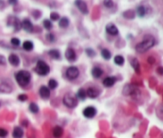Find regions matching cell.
<instances>
[{"instance_id":"1f68e13d","label":"cell","mask_w":163,"mask_h":138,"mask_svg":"<svg viewBox=\"0 0 163 138\" xmlns=\"http://www.w3.org/2000/svg\"><path fill=\"white\" fill-rule=\"evenodd\" d=\"M85 53L89 57V58H93V57H95L96 55V53L95 52V50L92 49V48H87L86 50H85Z\"/></svg>"},{"instance_id":"4dcf8cb0","label":"cell","mask_w":163,"mask_h":138,"mask_svg":"<svg viewBox=\"0 0 163 138\" xmlns=\"http://www.w3.org/2000/svg\"><path fill=\"white\" fill-rule=\"evenodd\" d=\"M43 26L45 28L48 30V31H50L51 29L52 28V22L49 20V19H45L43 21Z\"/></svg>"},{"instance_id":"277c9868","label":"cell","mask_w":163,"mask_h":138,"mask_svg":"<svg viewBox=\"0 0 163 138\" xmlns=\"http://www.w3.org/2000/svg\"><path fill=\"white\" fill-rule=\"evenodd\" d=\"M34 71L37 73L38 75L46 76L47 74H49L50 68L46 62H44L42 60H38L37 65L34 68Z\"/></svg>"},{"instance_id":"8992f818","label":"cell","mask_w":163,"mask_h":138,"mask_svg":"<svg viewBox=\"0 0 163 138\" xmlns=\"http://www.w3.org/2000/svg\"><path fill=\"white\" fill-rule=\"evenodd\" d=\"M7 25L13 26L15 29V31H19V30L22 28L20 20L15 16H10L8 21H7Z\"/></svg>"},{"instance_id":"484cf974","label":"cell","mask_w":163,"mask_h":138,"mask_svg":"<svg viewBox=\"0 0 163 138\" xmlns=\"http://www.w3.org/2000/svg\"><path fill=\"white\" fill-rule=\"evenodd\" d=\"M131 65L132 66V67L135 69L136 73H139V69H140V66H139V62L137 58H133L131 61Z\"/></svg>"},{"instance_id":"603a6c76","label":"cell","mask_w":163,"mask_h":138,"mask_svg":"<svg viewBox=\"0 0 163 138\" xmlns=\"http://www.w3.org/2000/svg\"><path fill=\"white\" fill-rule=\"evenodd\" d=\"M22 47L26 51H31L34 49V43L31 41H25L22 44Z\"/></svg>"},{"instance_id":"d6986e66","label":"cell","mask_w":163,"mask_h":138,"mask_svg":"<svg viewBox=\"0 0 163 138\" xmlns=\"http://www.w3.org/2000/svg\"><path fill=\"white\" fill-rule=\"evenodd\" d=\"M63 132H64V130L62 129L61 126H57L53 128V130H52V135L55 138H60L61 137V136L63 135Z\"/></svg>"},{"instance_id":"ac0fdd59","label":"cell","mask_w":163,"mask_h":138,"mask_svg":"<svg viewBox=\"0 0 163 138\" xmlns=\"http://www.w3.org/2000/svg\"><path fill=\"white\" fill-rule=\"evenodd\" d=\"M23 129L19 127V126H16L15 127V129L13 130L12 132V136L14 138H22L23 137Z\"/></svg>"},{"instance_id":"6da1fadb","label":"cell","mask_w":163,"mask_h":138,"mask_svg":"<svg viewBox=\"0 0 163 138\" xmlns=\"http://www.w3.org/2000/svg\"><path fill=\"white\" fill-rule=\"evenodd\" d=\"M155 44V38L151 35H146L143 37L142 41L136 45L135 50L139 53L146 52Z\"/></svg>"},{"instance_id":"ba28073f","label":"cell","mask_w":163,"mask_h":138,"mask_svg":"<svg viewBox=\"0 0 163 138\" xmlns=\"http://www.w3.org/2000/svg\"><path fill=\"white\" fill-rule=\"evenodd\" d=\"M97 110L95 107L88 106L83 110V115L86 118H93L96 115Z\"/></svg>"},{"instance_id":"7c38bea8","label":"cell","mask_w":163,"mask_h":138,"mask_svg":"<svg viewBox=\"0 0 163 138\" xmlns=\"http://www.w3.org/2000/svg\"><path fill=\"white\" fill-rule=\"evenodd\" d=\"M39 94L41 98L46 100V99H49L50 97V90L46 85H41L39 89Z\"/></svg>"},{"instance_id":"7a4b0ae2","label":"cell","mask_w":163,"mask_h":138,"mask_svg":"<svg viewBox=\"0 0 163 138\" xmlns=\"http://www.w3.org/2000/svg\"><path fill=\"white\" fill-rule=\"evenodd\" d=\"M15 80L21 87H25L30 82V73L27 70H20L15 74Z\"/></svg>"},{"instance_id":"ffe728a7","label":"cell","mask_w":163,"mask_h":138,"mask_svg":"<svg viewBox=\"0 0 163 138\" xmlns=\"http://www.w3.org/2000/svg\"><path fill=\"white\" fill-rule=\"evenodd\" d=\"M11 90H12V89H11L10 85L8 83L3 82L0 84V92H2V93H10V92H11Z\"/></svg>"},{"instance_id":"7402d4cb","label":"cell","mask_w":163,"mask_h":138,"mask_svg":"<svg viewBox=\"0 0 163 138\" xmlns=\"http://www.w3.org/2000/svg\"><path fill=\"white\" fill-rule=\"evenodd\" d=\"M69 25V19L66 17H63L59 21V26L61 28H67Z\"/></svg>"},{"instance_id":"d6a6232c","label":"cell","mask_w":163,"mask_h":138,"mask_svg":"<svg viewBox=\"0 0 163 138\" xmlns=\"http://www.w3.org/2000/svg\"><path fill=\"white\" fill-rule=\"evenodd\" d=\"M123 15L126 19H134L135 17V14L133 12L132 10H127L126 12L123 13Z\"/></svg>"},{"instance_id":"cb8c5ba5","label":"cell","mask_w":163,"mask_h":138,"mask_svg":"<svg viewBox=\"0 0 163 138\" xmlns=\"http://www.w3.org/2000/svg\"><path fill=\"white\" fill-rule=\"evenodd\" d=\"M77 98H79L80 100H85V98L87 97V94H86V90L84 89L81 88L78 91H77Z\"/></svg>"},{"instance_id":"44dd1931","label":"cell","mask_w":163,"mask_h":138,"mask_svg":"<svg viewBox=\"0 0 163 138\" xmlns=\"http://www.w3.org/2000/svg\"><path fill=\"white\" fill-rule=\"evenodd\" d=\"M48 54L52 58V59L58 60L61 58V53H60V51L58 50H54V49L53 50H50L48 52Z\"/></svg>"},{"instance_id":"ab89813d","label":"cell","mask_w":163,"mask_h":138,"mask_svg":"<svg viewBox=\"0 0 163 138\" xmlns=\"http://www.w3.org/2000/svg\"><path fill=\"white\" fill-rule=\"evenodd\" d=\"M6 65V58L3 55L0 54V66H5Z\"/></svg>"},{"instance_id":"7bdbcfd3","label":"cell","mask_w":163,"mask_h":138,"mask_svg":"<svg viewBox=\"0 0 163 138\" xmlns=\"http://www.w3.org/2000/svg\"><path fill=\"white\" fill-rule=\"evenodd\" d=\"M2 5H3V1H2V0H0V6H2Z\"/></svg>"},{"instance_id":"9c48e42d","label":"cell","mask_w":163,"mask_h":138,"mask_svg":"<svg viewBox=\"0 0 163 138\" xmlns=\"http://www.w3.org/2000/svg\"><path fill=\"white\" fill-rule=\"evenodd\" d=\"M21 27H22L25 31L28 32V33H31L34 31V26L33 23L31 22L30 19H25L23 21L21 22Z\"/></svg>"},{"instance_id":"30bf717a","label":"cell","mask_w":163,"mask_h":138,"mask_svg":"<svg viewBox=\"0 0 163 138\" xmlns=\"http://www.w3.org/2000/svg\"><path fill=\"white\" fill-rule=\"evenodd\" d=\"M99 94H100V90L95 86H90L86 90L87 96L90 98H96Z\"/></svg>"},{"instance_id":"e0dca14e","label":"cell","mask_w":163,"mask_h":138,"mask_svg":"<svg viewBox=\"0 0 163 138\" xmlns=\"http://www.w3.org/2000/svg\"><path fill=\"white\" fill-rule=\"evenodd\" d=\"M103 74H104V70L99 66H95L92 69V75L95 78H99L103 75Z\"/></svg>"},{"instance_id":"83f0119b","label":"cell","mask_w":163,"mask_h":138,"mask_svg":"<svg viewBox=\"0 0 163 138\" xmlns=\"http://www.w3.org/2000/svg\"><path fill=\"white\" fill-rule=\"evenodd\" d=\"M101 55L102 57H103V58L105 60L111 59V52H110L108 49H104V50H102Z\"/></svg>"},{"instance_id":"52a82bcc","label":"cell","mask_w":163,"mask_h":138,"mask_svg":"<svg viewBox=\"0 0 163 138\" xmlns=\"http://www.w3.org/2000/svg\"><path fill=\"white\" fill-rule=\"evenodd\" d=\"M75 5L82 14H84V15H88V5L84 0H75Z\"/></svg>"},{"instance_id":"60d3db41","label":"cell","mask_w":163,"mask_h":138,"mask_svg":"<svg viewBox=\"0 0 163 138\" xmlns=\"http://www.w3.org/2000/svg\"><path fill=\"white\" fill-rule=\"evenodd\" d=\"M8 2L11 5H16L18 3V0H8Z\"/></svg>"},{"instance_id":"74e56055","label":"cell","mask_w":163,"mask_h":138,"mask_svg":"<svg viewBox=\"0 0 163 138\" xmlns=\"http://www.w3.org/2000/svg\"><path fill=\"white\" fill-rule=\"evenodd\" d=\"M7 135H8L7 130H6L5 129H3V128H0V137H6Z\"/></svg>"},{"instance_id":"f35d334b","label":"cell","mask_w":163,"mask_h":138,"mask_svg":"<svg viewBox=\"0 0 163 138\" xmlns=\"http://www.w3.org/2000/svg\"><path fill=\"white\" fill-rule=\"evenodd\" d=\"M18 98H19V100L21 101H25L27 100L28 97L26 94H20Z\"/></svg>"},{"instance_id":"e575fe53","label":"cell","mask_w":163,"mask_h":138,"mask_svg":"<svg viewBox=\"0 0 163 138\" xmlns=\"http://www.w3.org/2000/svg\"><path fill=\"white\" fill-rule=\"evenodd\" d=\"M10 43H11L13 46H19V45L21 44V42H20V40H19V38H11V40H10Z\"/></svg>"},{"instance_id":"4316f807","label":"cell","mask_w":163,"mask_h":138,"mask_svg":"<svg viewBox=\"0 0 163 138\" xmlns=\"http://www.w3.org/2000/svg\"><path fill=\"white\" fill-rule=\"evenodd\" d=\"M124 58L122 55H116L114 58V62L117 66H123L124 64Z\"/></svg>"},{"instance_id":"f1b7e54d","label":"cell","mask_w":163,"mask_h":138,"mask_svg":"<svg viewBox=\"0 0 163 138\" xmlns=\"http://www.w3.org/2000/svg\"><path fill=\"white\" fill-rule=\"evenodd\" d=\"M58 85V82L56 81L55 79H49L48 82V88L50 89H55Z\"/></svg>"},{"instance_id":"9a60e30c","label":"cell","mask_w":163,"mask_h":138,"mask_svg":"<svg viewBox=\"0 0 163 138\" xmlns=\"http://www.w3.org/2000/svg\"><path fill=\"white\" fill-rule=\"evenodd\" d=\"M8 61L10 63V65H12L13 66H18L20 64V58L15 53L10 54L9 58H8Z\"/></svg>"},{"instance_id":"4fadbf2b","label":"cell","mask_w":163,"mask_h":138,"mask_svg":"<svg viewBox=\"0 0 163 138\" xmlns=\"http://www.w3.org/2000/svg\"><path fill=\"white\" fill-rule=\"evenodd\" d=\"M106 31L108 35H113V36L119 34V30L116 27V26L114 25L113 23H109L106 26Z\"/></svg>"},{"instance_id":"5bb4252c","label":"cell","mask_w":163,"mask_h":138,"mask_svg":"<svg viewBox=\"0 0 163 138\" xmlns=\"http://www.w3.org/2000/svg\"><path fill=\"white\" fill-rule=\"evenodd\" d=\"M117 81V78L115 77H108V78H106L104 79V81H103V84L104 85L105 87H111V86H113V85L115 84V82Z\"/></svg>"},{"instance_id":"8d00e7d4","label":"cell","mask_w":163,"mask_h":138,"mask_svg":"<svg viewBox=\"0 0 163 138\" xmlns=\"http://www.w3.org/2000/svg\"><path fill=\"white\" fill-rule=\"evenodd\" d=\"M46 39L49 42H53L55 41L56 38L53 34H52V33H49V34H47L46 35Z\"/></svg>"},{"instance_id":"5b68a950","label":"cell","mask_w":163,"mask_h":138,"mask_svg":"<svg viewBox=\"0 0 163 138\" xmlns=\"http://www.w3.org/2000/svg\"><path fill=\"white\" fill-rule=\"evenodd\" d=\"M79 75H80V70L76 66H69L68 69H66L65 76L70 81H73L75 79H77Z\"/></svg>"},{"instance_id":"f546056e","label":"cell","mask_w":163,"mask_h":138,"mask_svg":"<svg viewBox=\"0 0 163 138\" xmlns=\"http://www.w3.org/2000/svg\"><path fill=\"white\" fill-rule=\"evenodd\" d=\"M29 110H30V111L31 113H38V111H39V107H38V105H37L36 103L32 102V103L30 104Z\"/></svg>"},{"instance_id":"d590c367","label":"cell","mask_w":163,"mask_h":138,"mask_svg":"<svg viewBox=\"0 0 163 138\" xmlns=\"http://www.w3.org/2000/svg\"><path fill=\"white\" fill-rule=\"evenodd\" d=\"M50 19L52 21H57L60 19V15L57 12H52L50 14Z\"/></svg>"},{"instance_id":"b9f144b4","label":"cell","mask_w":163,"mask_h":138,"mask_svg":"<svg viewBox=\"0 0 163 138\" xmlns=\"http://www.w3.org/2000/svg\"><path fill=\"white\" fill-rule=\"evenodd\" d=\"M162 66H160V67H158V68H157V71L158 73H159V74H161V75H162Z\"/></svg>"},{"instance_id":"d4e9b609","label":"cell","mask_w":163,"mask_h":138,"mask_svg":"<svg viewBox=\"0 0 163 138\" xmlns=\"http://www.w3.org/2000/svg\"><path fill=\"white\" fill-rule=\"evenodd\" d=\"M136 13H137V15L140 18H142V17H144L145 15H146V7L144 6H139L137 7V10H136Z\"/></svg>"},{"instance_id":"8fae6325","label":"cell","mask_w":163,"mask_h":138,"mask_svg":"<svg viewBox=\"0 0 163 138\" xmlns=\"http://www.w3.org/2000/svg\"><path fill=\"white\" fill-rule=\"evenodd\" d=\"M65 58L68 62H75L77 60V53L73 48H68L65 51Z\"/></svg>"},{"instance_id":"3957f363","label":"cell","mask_w":163,"mask_h":138,"mask_svg":"<svg viewBox=\"0 0 163 138\" xmlns=\"http://www.w3.org/2000/svg\"><path fill=\"white\" fill-rule=\"evenodd\" d=\"M63 103L66 107L73 109L75 107H77L78 105V100H77V96L71 92L67 93L63 97Z\"/></svg>"},{"instance_id":"836d02e7","label":"cell","mask_w":163,"mask_h":138,"mask_svg":"<svg viewBox=\"0 0 163 138\" xmlns=\"http://www.w3.org/2000/svg\"><path fill=\"white\" fill-rule=\"evenodd\" d=\"M104 5L107 8H111L114 6V3L112 0H104Z\"/></svg>"},{"instance_id":"2e32d148","label":"cell","mask_w":163,"mask_h":138,"mask_svg":"<svg viewBox=\"0 0 163 138\" xmlns=\"http://www.w3.org/2000/svg\"><path fill=\"white\" fill-rule=\"evenodd\" d=\"M138 91H139V89L135 87L134 85H126L123 89V93L126 95H133V94H137Z\"/></svg>"},{"instance_id":"ee69618b","label":"cell","mask_w":163,"mask_h":138,"mask_svg":"<svg viewBox=\"0 0 163 138\" xmlns=\"http://www.w3.org/2000/svg\"><path fill=\"white\" fill-rule=\"evenodd\" d=\"M0 105H1V103H0Z\"/></svg>"}]
</instances>
